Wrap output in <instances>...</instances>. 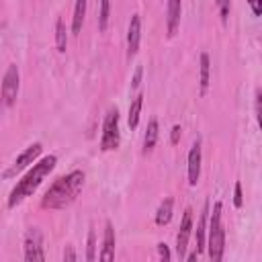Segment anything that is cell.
<instances>
[{
	"label": "cell",
	"instance_id": "29",
	"mask_svg": "<svg viewBox=\"0 0 262 262\" xmlns=\"http://www.w3.org/2000/svg\"><path fill=\"white\" fill-rule=\"evenodd\" d=\"M256 119H258V125L262 123L260 121V92H256Z\"/></svg>",
	"mask_w": 262,
	"mask_h": 262
},
{
	"label": "cell",
	"instance_id": "27",
	"mask_svg": "<svg viewBox=\"0 0 262 262\" xmlns=\"http://www.w3.org/2000/svg\"><path fill=\"white\" fill-rule=\"evenodd\" d=\"M180 131H182V129H180V125H174V127H172V135H170V141H172L174 145H176V143H178V139H180Z\"/></svg>",
	"mask_w": 262,
	"mask_h": 262
},
{
	"label": "cell",
	"instance_id": "5",
	"mask_svg": "<svg viewBox=\"0 0 262 262\" xmlns=\"http://www.w3.org/2000/svg\"><path fill=\"white\" fill-rule=\"evenodd\" d=\"M18 86H20V72H18V66L16 63H10L4 78H2V88H0V96H2V102L6 106H12L16 102V96H18Z\"/></svg>",
	"mask_w": 262,
	"mask_h": 262
},
{
	"label": "cell",
	"instance_id": "18",
	"mask_svg": "<svg viewBox=\"0 0 262 262\" xmlns=\"http://www.w3.org/2000/svg\"><path fill=\"white\" fill-rule=\"evenodd\" d=\"M55 47L59 53L68 49V31H66V23L59 16L55 18Z\"/></svg>",
	"mask_w": 262,
	"mask_h": 262
},
{
	"label": "cell",
	"instance_id": "28",
	"mask_svg": "<svg viewBox=\"0 0 262 262\" xmlns=\"http://www.w3.org/2000/svg\"><path fill=\"white\" fill-rule=\"evenodd\" d=\"M63 260H66V262H74V260H76V254H74L72 246L66 248V252H63Z\"/></svg>",
	"mask_w": 262,
	"mask_h": 262
},
{
	"label": "cell",
	"instance_id": "6",
	"mask_svg": "<svg viewBox=\"0 0 262 262\" xmlns=\"http://www.w3.org/2000/svg\"><path fill=\"white\" fill-rule=\"evenodd\" d=\"M41 151H43V145H41L39 141L31 143L27 149H23V151L16 156V160L10 164V168L2 172V178H12V176H16L18 172H23L27 166H31V164L41 156Z\"/></svg>",
	"mask_w": 262,
	"mask_h": 262
},
{
	"label": "cell",
	"instance_id": "11",
	"mask_svg": "<svg viewBox=\"0 0 262 262\" xmlns=\"http://www.w3.org/2000/svg\"><path fill=\"white\" fill-rule=\"evenodd\" d=\"M180 14H182V0H168L166 6V27L168 37H174L180 27Z\"/></svg>",
	"mask_w": 262,
	"mask_h": 262
},
{
	"label": "cell",
	"instance_id": "14",
	"mask_svg": "<svg viewBox=\"0 0 262 262\" xmlns=\"http://www.w3.org/2000/svg\"><path fill=\"white\" fill-rule=\"evenodd\" d=\"M86 2H88V0H76L74 16H72V33H74V35H80V31H82L84 16H86Z\"/></svg>",
	"mask_w": 262,
	"mask_h": 262
},
{
	"label": "cell",
	"instance_id": "10",
	"mask_svg": "<svg viewBox=\"0 0 262 262\" xmlns=\"http://www.w3.org/2000/svg\"><path fill=\"white\" fill-rule=\"evenodd\" d=\"M199 178H201V139H196L188 151V186H196Z\"/></svg>",
	"mask_w": 262,
	"mask_h": 262
},
{
	"label": "cell",
	"instance_id": "21",
	"mask_svg": "<svg viewBox=\"0 0 262 262\" xmlns=\"http://www.w3.org/2000/svg\"><path fill=\"white\" fill-rule=\"evenodd\" d=\"M96 258V235H94V229L88 231V246H86V260L92 262Z\"/></svg>",
	"mask_w": 262,
	"mask_h": 262
},
{
	"label": "cell",
	"instance_id": "4",
	"mask_svg": "<svg viewBox=\"0 0 262 262\" xmlns=\"http://www.w3.org/2000/svg\"><path fill=\"white\" fill-rule=\"evenodd\" d=\"M121 133H119V111L117 106L108 108L102 121V135H100V149L102 151H113L119 147Z\"/></svg>",
	"mask_w": 262,
	"mask_h": 262
},
{
	"label": "cell",
	"instance_id": "2",
	"mask_svg": "<svg viewBox=\"0 0 262 262\" xmlns=\"http://www.w3.org/2000/svg\"><path fill=\"white\" fill-rule=\"evenodd\" d=\"M55 164H57V158L55 156H45V158H41L39 162H35L33 164V168L16 182V186L10 190V194H8V209H14L16 205H20L25 199H29L39 186H41V182L49 176V172L55 168Z\"/></svg>",
	"mask_w": 262,
	"mask_h": 262
},
{
	"label": "cell",
	"instance_id": "17",
	"mask_svg": "<svg viewBox=\"0 0 262 262\" xmlns=\"http://www.w3.org/2000/svg\"><path fill=\"white\" fill-rule=\"evenodd\" d=\"M172 207H174V201L172 199H164L156 211V223L158 225H168L170 219H172Z\"/></svg>",
	"mask_w": 262,
	"mask_h": 262
},
{
	"label": "cell",
	"instance_id": "15",
	"mask_svg": "<svg viewBox=\"0 0 262 262\" xmlns=\"http://www.w3.org/2000/svg\"><path fill=\"white\" fill-rule=\"evenodd\" d=\"M141 106H143V94H137L129 106V115H127V125L129 129H135L139 125V113H141Z\"/></svg>",
	"mask_w": 262,
	"mask_h": 262
},
{
	"label": "cell",
	"instance_id": "23",
	"mask_svg": "<svg viewBox=\"0 0 262 262\" xmlns=\"http://www.w3.org/2000/svg\"><path fill=\"white\" fill-rule=\"evenodd\" d=\"M233 205L239 209L244 205V194H242V182H235L233 186Z\"/></svg>",
	"mask_w": 262,
	"mask_h": 262
},
{
	"label": "cell",
	"instance_id": "26",
	"mask_svg": "<svg viewBox=\"0 0 262 262\" xmlns=\"http://www.w3.org/2000/svg\"><path fill=\"white\" fill-rule=\"evenodd\" d=\"M248 4H250V8H252L254 16H260V14H262V0H248Z\"/></svg>",
	"mask_w": 262,
	"mask_h": 262
},
{
	"label": "cell",
	"instance_id": "3",
	"mask_svg": "<svg viewBox=\"0 0 262 262\" xmlns=\"http://www.w3.org/2000/svg\"><path fill=\"white\" fill-rule=\"evenodd\" d=\"M221 209L223 205L217 201L211 211V223H209V242H207V252L213 262H219L223 258L225 250V229L221 223Z\"/></svg>",
	"mask_w": 262,
	"mask_h": 262
},
{
	"label": "cell",
	"instance_id": "1",
	"mask_svg": "<svg viewBox=\"0 0 262 262\" xmlns=\"http://www.w3.org/2000/svg\"><path fill=\"white\" fill-rule=\"evenodd\" d=\"M84 178L86 176H84L82 170H72L70 174L59 176L45 190V194L41 199V207L43 209H53V211H61V209L70 207L78 199V194L84 186Z\"/></svg>",
	"mask_w": 262,
	"mask_h": 262
},
{
	"label": "cell",
	"instance_id": "13",
	"mask_svg": "<svg viewBox=\"0 0 262 262\" xmlns=\"http://www.w3.org/2000/svg\"><path fill=\"white\" fill-rule=\"evenodd\" d=\"M207 217H209V203L203 205V211H201V217H199V223H196V254H201L205 250V233H207Z\"/></svg>",
	"mask_w": 262,
	"mask_h": 262
},
{
	"label": "cell",
	"instance_id": "24",
	"mask_svg": "<svg viewBox=\"0 0 262 262\" xmlns=\"http://www.w3.org/2000/svg\"><path fill=\"white\" fill-rule=\"evenodd\" d=\"M141 76H143V68H141V66H137V68H135V72H133V78H131V88H133V90H137V88H139V84H141Z\"/></svg>",
	"mask_w": 262,
	"mask_h": 262
},
{
	"label": "cell",
	"instance_id": "25",
	"mask_svg": "<svg viewBox=\"0 0 262 262\" xmlns=\"http://www.w3.org/2000/svg\"><path fill=\"white\" fill-rule=\"evenodd\" d=\"M158 256H160L164 262H168V260L172 258V254H170V250H168V246H166L164 242H160V244H158Z\"/></svg>",
	"mask_w": 262,
	"mask_h": 262
},
{
	"label": "cell",
	"instance_id": "8",
	"mask_svg": "<svg viewBox=\"0 0 262 262\" xmlns=\"http://www.w3.org/2000/svg\"><path fill=\"white\" fill-rule=\"evenodd\" d=\"M192 233V209H184V215H182V221H180V227H178V233H176V254L180 258L186 256V248H188V237Z\"/></svg>",
	"mask_w": 262,
	"mask_h": 262
},
{
	"label": "cell",
	"instance_id": "16",
	"mask_svg": "<svg viewBox=\"0 0 262 262\" xmlns=\"http://www.w3.org/2000/svg\"><path fill=\"white\" fill-rule=\"evenodd\" d=\"M158 141V119H149L147 123V129H145V135H143V151H151L154 145Z\"/></svg>",
	"mask_w": 262,
	"mask_h": 262
},
{
	"label": "cell",
	"instance_id": "9",
	"mask_svg": "<svg viewBox=\"0 0 262 262\" xmlns=\"http://www.w3.org/2000/svg\"><path fill=\"white\" fill-rule=\"evenodd\" d=\"M139 41H141V16L133 14L129 20V29H127V57H135L137 49H139Z\"/></svg>",
	"mask_w": 262,
	"mask_h": 262
},
{
	"label": "cell",
	"instance_id": "7",
	"mask_svg": "<svg viewBox=\"0 0 262 262\" xmlns=\"http://www.w3.org/2000/svg\"><path fill=\"white\" fill-rule=\"evenodd\" d=\"M25 260L27 262H43L45 250H43V235L39 227H29L25 233Z\"/></svg>",
	"mask_w": 262,
	"mask_h": 262
},
{
	"label": "cell",
	"instance_id": "20",
	"mask_svg": "<svg viewBox=\"0 0 262 262\" xmlns=\"http://www.w3.org/2000/svg\"><path fill=\"white\" fill-rule=\"evenodd\" d=\"M111 18V0H100V10H98V29L106 31Z\"/></svg>",
	"mask_w": 262,
	"mask_h": 262
},
{
	"label": "cell",
	"instance_id": "19",
	"mask_svg": "<svg viewBox=\"0 0 262 262\" xmlns=\"http://www.w3.org/2000/svg\"><path fill=\"white\" fill-rule=\"evenodd\" d=\"M209 72H211V59H209L207 53H201V76H199L201 94H205L207 88H209Z\"/></svg>",
	"mask_w": 262,
	"mask_h": 262
},
{
	"label": "cell",
	"instance_id": "22",
	"mask_svg": "<svg viewBox=\"0 0 262 262\" xmlns=\"http://www.w3.org/2000/svg\"><path fill=\"white\" fill-rule=\"evenodd\" d=\"M217 2V8H219V14H221V20L227 23V16H229V10H231V0H215Z\"/></svg>",
	"mask_w": 262,
	"mask_h": 262
},
{
	"label": "cell",
	"instance_id": "12",
	"mask_svg": "<svg viewBox=\"0 0 262 262\" xmlns=\"http://www.w3.org/2000/svg\"><path fill=\"white\" fill-rule=\"evenodd\" d=\"M115 258V229L113 223H104V237H102V250H100V260L111 262Z\"/></svg>",
	"mask_w": 262,
	"mask_h": 262
}]
</instances>
